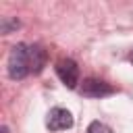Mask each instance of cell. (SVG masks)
Listing matches in <instances>:
<instances>
[{"label": "cell", "instance_id": "6da1fadb", "mask_svg": "<svg viewBox=\"0 0 133 133\" xmlns=\"http://www.w3.org/2000/svg\"><path fill=\"white\" fill-rule=\"evenodd\" d=\"M6 71H8V77L15 81L25 79L31 73V60H29V46L27 44L12 46L8 60H6Z\"/></svg>", "mask_w": 133, "mask_h": 133}, {"label": "cell", "instance_id": "7a4b0ae2", "mask_svg": "<svg viewBox=\"0 0 133 133\" xmlns=\"http://www.w3.org/2000/svg\"><path fill=\"white\" fill-rule=\"evenodd\" d=\"M54 69H56L58 79H60L69 89H75V87H77V83H79V66H77V62H75L73 58H60Z\"/></svg>", "mask_w": 133, "mask_h": 133}, {"label": "cell", "instance_id": "3957f363", "mask_svg": "<svg viewBox=\"0 0 133 133\" xmlns=\"http://www.w3.org/2000/svg\"><path fill=\"white\" fill-rule=\"evenodd\" d=\"M46 127L50 131H66L73 127V114L62 106H54L46 116Z\"/></svg>", "mask_w": 133, "mask_h": 133}, {"label": "cell", "instance_id": "277c9868", "mask_svg": "<svg viewBox=\"0 0 133 133\" xmlns=\"http://www.w3.org/2000/svg\"><path fill=\"white\" fill-rule=\"evenodd\" d=\"M116 89L112 85H108L106 81L102 79H96V77H87L83 79V85H81V94L87 96V98H104V96H112Z\"/></svg>", "mask_w": 133, "mask_h": 133}, {"label": "cell", "instance_id": "5b68a950", "mask_svg": "<svg viewBox=\"0 0 133 133\" xmlns=\"http://www.w3.org/2000/svg\"><path fill=\"white\" fill-rule=\"evenodd\" d=\"M29 60H31V73H39L46 66V50L37 44L29 46Z\"/></svg>", "mask_w": 133, "mask_h": 133}, {"label": "cell", "instance_id": "8992f818", "mask_svg": "<svg viewBox=\"0 0 133 133\" xmlns=\"http://www.w3.org/2000/svg\"><path fill=\"white\" fill-rule=\"evenodd\" d=\"M85 133H112V129L106 123H102V121H91L87 125V131Z\"/></svg>", "mask_w": 133, "mask_h": 133}, {"label": "cell", "instance_id": "52a82bcc", "mask_svg": "<svg viewBox=\"0 0 133 133\" xmlns=\"http://www.w3.org/2000/svg\"><path fill=\"white\" fill-rule=\"evenodd\" d=\"M12 27H19V21H15V23H8L6 19H2V33H8Z\"/></svg>", "mask_w": 133, "mask_h": 133}, {"label": "cell", "instance_id": "ba28073f", "mask_svg": "<svg viewBox=\"0 0 133 133\" xmlns=\"http://www.w3.org/2000/svg\"><path fill=\"white\" fill-rule=\"evenodd\" d=\"M127 58H129V62H131V64H133V50H131V52H129V56H127Z\"/></svg>", "mask_w": 133, "mask_h": 133}]
</instances>
